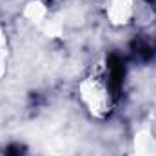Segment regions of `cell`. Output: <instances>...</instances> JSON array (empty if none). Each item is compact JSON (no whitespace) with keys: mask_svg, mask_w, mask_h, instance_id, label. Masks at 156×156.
Returning a JSON list of instances; mask_svg holds the SVG:
<instances>
[{"mask_svg":"<svg viewBox=\"0 0 156 156\" xmlns=\"http://www.w3.org/2000/svg\"><path fill=\"white\" fill-rule=\"evenodd\" d=\"M80 98L91 115L102 118L109 115L113 109V85L111 78L104 73H93L91 76L82 80L80 83Z\"/></svg>","mask_w":156,"mask_h":156,"instance_id":"cell-1","label":"cell"}]
</instances>
